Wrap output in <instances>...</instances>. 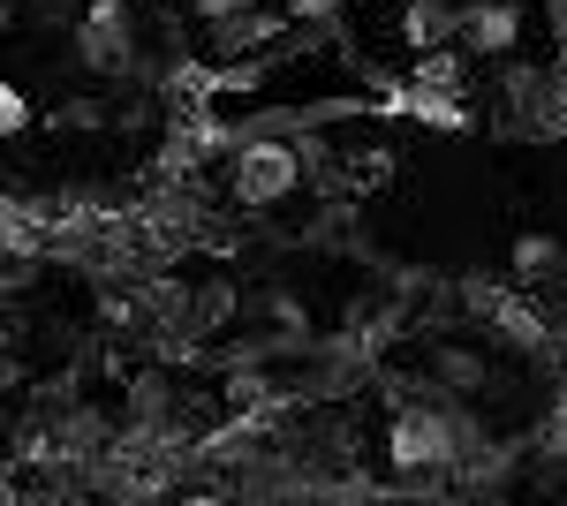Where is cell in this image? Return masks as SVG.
Here are the masks:
<instances>
[{
    "label": "cell",
    "instance_id": "cell-1",
    "mask_svg": "<svg viewBox=\"0 0 567 506\" xmlns=\"http://www.w3.org/2000/svg\"><path fill=\"white\" fill-rule=\"evenodd\" d=\"M76 45H84L99 69H122L130 61V8L122 0H99L84 23H76Z\"/></svg>",
    "mask_w": 567,
    "mask_h": 506
},
{
    "label": "cell",
    "instance_id": "cell-2",
    "mask_svg": "<svg viewBox=\"0 0 567 506\" xmlns=\"http://www.w3.org/2000/svg\"><path fill=\"white\" fill-rule=\"evenodd\" d=\"M446 31H454V16H446L439 0H416V8H409V39L416 45H446Z\"/></svg>",
    "mask_w": 567,
    "mask_h": 506
},
{
    "label": "cell",
    "instance_id": "cell-3",
    "mask_svg": "<svg viewBox=\"0 0 567 506\" xmlns=\"http://www.w3.org/2000/svg\"><path fill=\"white\" fill-rule=\"evenodd\" d=\"M197 8H205V16H243L250 0H197Z\"/></svg>",
    "mask_w": 567,
    "mask_h": 506
},
{
    "label": "cell",
    "instance_id": "cell-4",
    "mask_svg": "<svg viewBox=\"0 0 567 506\" xmlns=\"http://www.w3.org/2000/svg\"><path fill=\"white\" fill-rule=\"evenodd\" d=\"M288 8H296V16H333L341 0H288Z\"/></svg>",
    "mask_w": 567,
    "mask_h": 506
}]
</instances>
